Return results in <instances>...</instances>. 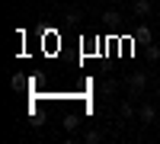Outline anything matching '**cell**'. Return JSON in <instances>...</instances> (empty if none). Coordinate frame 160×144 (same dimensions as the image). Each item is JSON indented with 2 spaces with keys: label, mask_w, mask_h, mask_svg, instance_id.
Returning a JSON list of instances; mask_svg holds the SVG:
<instances>
[{
  "label": "cell",
  "mask_w": 160,
  "mask_h": 144,
  "mask_svg": "<svg viewBox=\"0 0 160 144\" xmlns=\"http://www.w3.org/2000/svg\"><path fill=\"white\" fill-rule=\"evenodd\" d=\"M118 115H122V119H131V115H135L131 102H118Z\"/></svg>",
  "instance_id": "cell-8"
},
{
  "label": "cell",
  "mask_w": 160,
  "mask_h": 144,
  "mask_svg": "<svg viewBox=\"0 0 160 144\" xmlns=\"http://www.w3.org/2000/svg\"><path fill=\"white\" fill-rule=\"evenodd\" d=\"M29 122L38 128V125H45V115H38V112H35V115H29Z\"/></svg>",
  "instance_id": "cell-10"
},
{
  "label": "cell",
  "mask_w": 160,
  "mask_h": 144,
  "mask_svg": "<svg viewBox=\"0 0 160 144\" xmlns=\"http://www.w3.org/2000/svg\"><path fill=\"white\" fill-rule=\"evenodd\" d=\"M10 83H13V87H16V90H19V87H26V80H22V77H19V74H13V80H10Z\"/></svg>",
  "instance_id": "cell-11"
},
{
  "label": "cell",
  "mask_w": 160,
  "mask_h": 144,
  "mask_svg": "<svg viewBox=\"0 0 160 144\" xmlns=\"http://www.w3.org/2000/svg\"><path fill=\"white\" fill-rule=\"evenodd\" d=\"M151 13V0H135V16H148Z\"/></svg>",
  "instance_id": "cell-4"
},
{
  "label": "cell",
  "mask_w": 160,
  "mask_h": 144,
  "mask_svg": "<svg viewBox=\"0 0 160 144\" xmlns=\"http://www.w3.org/2000/svg\"><path fill=\"white\" fill-rule=\"evenodd\" d=\"M83 141H87V144H99V141H102V132H96V128H93V132L83 135Z\"/></svg>",
  "instance_id": "cell-7"
},
{
  "label": "cell",
  "mask_w": 160,
  "mask_h": 144,
  "mask_svg": "<svg viewBox=\"0 0 160 144\" xmlns=\"http://www.w3.org/2000/svg\"><path fill=\"white\" fill-rule=\"evenodd\" d=\"M138 115H141V122H148V125H151V122H154V115H157V109L148 102V106H141V112H138Z\"/></svg>",
  "instance_id": "cell-3"
},
{
  "label": "cell",
  "mask_w": 160,
  "mask_h": 144,
  "mask_svg": "<svg viewBox=\"0 0 160 144\" xmlns=\"http://www.w3.org/2000/svg\"><path fill=\"white\" fill-rule=\"evenodd\" d=\"M61 125H64V132H74V128L80 125V115H64V122H61Z\"/></svg>",
  "instance_id": "cell-5"
},
{
  "label": "cell",
  "mask_w": 160,
  "mask_h": 144,
  "mask_svg": "<svg viewBox=\"0 0 160 144\" xmlns=\"http://www.w3.org/2000/svg\"><path fill=\"white\" fill-rule=\"evenodd\" d=\"M135 38H138V45H151V29H148V26H138Z\"/></svg>",
  "instance_id": "cell-2"
},
{
  "label": "cell",
  "mask_w": 160,
  "mask_h": 144,
  "mask_svg": "<svg viewBox=\"0 0 160 144\" xmlns=\"http://www.w3.org/2000/svg\"><path fill=\"white\" fill-rule=\"evenodd\" d=\"M144 87H148V74H144V71H135L128 77V90H131V93H144Z\"/></svg>",
  "instance_id": "cell-1"
},
{
  "label": "cell",
  "mask_w": 160,
  "mask_h": 144,
  "mask_svg": "<svg viewBox=\"0 0 160 144\" xmlns=\"http://www.w3.org/2000/svg\"><path fill=\"white\" fill-rule=\"evenodd\" d=\"M144 55H148V61H157V58H160V48L151 42V45H144Z\"/></svg>",
  "instance_id": "cell-6"
},
{
  "label": "cell",
  "mask_w": 160,
  "mask_h": 144,
  "mask_svg": "<svg viewBox=\"0 0 160 144\" xmlns=\"http://www.w3.org/2000/svg\"><path fill=\"white\" fill-rule=\"evenodd\" d=\"M115 87H118L115 80H106V83H102V93H115Z\"/></svg>",
  "instance_id": "cell-9"
}]
</instances>
